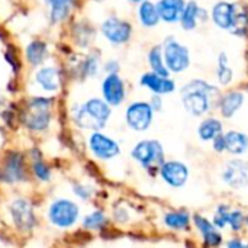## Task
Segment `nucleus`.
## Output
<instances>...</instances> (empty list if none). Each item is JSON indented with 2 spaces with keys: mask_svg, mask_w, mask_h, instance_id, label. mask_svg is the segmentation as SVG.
<instances>
[{
  "mask_svg": "<svg viewBox=\"0 0 248 248\" xmlns=\"http://www.w3.org/2000/svg\"><path fill=\"white\" fill-rule=\"evenodd\" d=\"M221 96L219 89L202 78H193L180 89L185 110L193 118H205L217 106Z\"/></svg>",
  "mask_w": 248,
  "mask_h": 248,
  "instance_id": "nucleus-1",
  "label": "nucleus"
},
{
  "mask_svg": "<svg viewBox=\"0 0 248 248\" xmlns=\"http://www.w3.org/2000/svg\"><path fill=\"white\" fill-rule=\"evenodd\" d=\"M112 116V108L102 97H90L73 109L74 124L80 129L102 131Z\"/></svg>",
  "mask_w": 248,
  "mask_h": 248,
  "instance_id": "nucleus-2",
  "label": "nucleus"
},
{
  "mask_svg": "<svg viewBox=\"0 0 248 248\" xmlns=\"http://www.w3.org/2000/svg\"><path fill=\"white\" fill-rule=\"evenodd\" d=\"M214 23L232 35H246L248 31V13L237 3L218 1L211 10Z\"/></svg>",
  "mask_w": 248,
  "mask_h": 248,
  "instance_id": "nucleus-3",
  "label": "nucleus"
},
{
  "mask_svg": "<svg viewBox=\"0 0 248 248\" xmlns=\"http://www.w3.org/2000/svg\"><path fill=\"white\" fill-rule=\"evenodd\" d=\"M54 99L49 96H33L22 109V124L32 132H45L52 122Z\"/></svg>",
  "mask_w": 248,
  "mask_h": 248,
  "instance_id": "nucleus-4",
  "label": "nucleus"
},
{
  "mask_svg": "<svg viewBox=\"0 0 248 248\" xmlns=\"http://www.w3.org/2000/svg\"><path fill=\"white\" fill-rule=\"evenodd\" d=\"M131 158L148 173L158 174V167L167 160L161 141L147 138L138 141L131 150Z\"/></svg>",
  "mask_w": 248,
  "mask_h": 248,
  "instance_id": "nucleus-5",
  "label": "nucleus"
},
{
  "mask_svg": "<svg viewBox=\"0 0 248 248\" xmlns=\"http://www.w3.org/2000/svg\"><path fill=\"white\" fill-rule=\"evenodd\" d=\"M221 185L230 192L241 193L248 190V160L244 157L227 158L218 173Z\"/></svg>",
  "mask_w": 248,
  "mask_h": 248,
  "instance_id": "nucleus-6",
  "label": "nucleus"
},
{
  "mask_svg": "<svg viewBox=\"0 0 248 248\" xmlns=\"http://www.w3.org/2000/svg\"><path fill=\"white\" fill-rule=\"evenodd\" d=\"M46 217L51 225L60 230H67L77 224L80 218V208L74 201L60 198L49 203Z\"/></svg>",
  "mask_w": 248,
  "mask_h": 248,
  "instance_id": "nucleus-7",
  "label": "nucleus"
},
{
  "mask_svg": "<svg viewBox=\"0 0 248 248\" xmlns=\"http://www.w3.org/2000/svg\"><path fill=\"white\" fill-rule=\"evenodd\" d=\"M192 227L199 237L201 248H222L225 235L212 224L211 218L201 212H195L192 214Z\"/></svg>",
  "mask_w": 248,
  "mask_h": 248,
  "instance_id": "nucleus-8",
  "label": "nucleus"
},
{
  "mask_svg": "<svg viewBox=\"0 0 248 248\" xmlns=\"http://www.w3.org/2000/svg\"><path fill=\"white\" fill-rule=\"evenodd\" d=\"M158 177L167 187L179 190L189 183L190 167L182 160L169 158L158 167Z\"/></svg>",
  "mask_w": 248,
  "mask_h": 248,
  "instance_id": "nucleus-9",
  "label": "nucleus"
},
{
  "mask_svg": "<svg viewBox=\"0 0 248 248\" xmlns=\"http://www.w3.org/2000/svg\"><path fill=\"white\" fill-rule=\"evenodd\" d=\"M100 35L105 38L106 42H109L113 46L125 45L132 38V25L118 16H108L100 23Z\"/></svg>",
  "mask_w": 248,
  "mask_h": 248,
  "instance_id": "nucleus-10",
  "label": "nucleus"
},
{
  "mask_svg": "<svg viewBox=\"0 0 248 248\" xmlns=\"http://www.w3.org/2000/svg\"><path fill=\"white\" fill-rule=\"evenodd\" d=\"M166 67L170 73H183L190 65V52L186 45L174 38H167L161 46Z\"/></svg>",
  "mask_w": 248,
  "mask_h": 248,
  "instance_id": "nucleus-11",
  "label": "nucleus"
},
{
  "mask_svg": "<svg viewBox=\"0 0 248 248\" xmlns=\"http://www.w3.org/2000/svg\"><path fill=\"white\" fill-rule=\"evenodd\" d=\"M154 110L150 102L135 100L125 109V124L134 132H145L154 122Z\"/></svg>",
  "mask_w": 248,
  "mask_h": 248,
  "instance_id": "nucleus-12",
  "label": "nucleus"
},
{
  "mask_svg": "<svg viewBox=\"0 0 248 248\" xmlns=\"http://www.w3.org/2000/svg\"><path fill=\"white\" fill-rule=\"evenodd\" d=\"M26 180L25 157L17 151H9L0 163V182L16 185Z\"/></svg>",
  "mask_w": 248,
  "mask_h": 248,
  "instance_id": "nucleus-13",
  "label": "nucleus"
},
{
  "mask_svg": "<svg viewBox=\"0 0 248 248\" xmlns=\"http://www.w3.org/2000/svg\"><path fill=\"white\" fill-rule=\"evenodd\" d=\"M87 145L90 153L103 161H109L116 158L121 154V145L116 140H113L112 137L100 132V131H94L89 135L87 138Z\"/></svg>",
  "mask_w": 248,
  "mask_h": 248,
  "instance_id": "nucleus-14",
  "label": "nucleus"
},
{
  "mask_svg": "<svg viewBox=\"0 0 248 248\" xmlns=\"http://www.w3.org/2000/svg\"><path fill=\"white\" fill-rule=\"evenodd\" d=\"M32 81L44 94H54L61 89L62 77H61V71L57 65L44 64V65L35 68Z\"/></svg>",
  "mask_w": 248,
  "mask_h": 248,
  "instance_id": "nucleus-15",
  "label": "nucleus"
},
{
  "mask_svg": "<svg viewBox=\"0 0 248 248\" xmlns=\"http://www.w3.org/2000/svg\"><path fill=\"white\" fill-rule=\"evenodd\" d=\"M102 99L110 106L118 108L126 99V84L124 78L118 74H106L100 83Z\"/></svg>",
  "mask_w": 248,
  "mask_h": 248,
  "instance_id": "nucleus-16",
  "label": "nucleus"
},
{
  "mask_svg": "<svg viewBox=\"0 0 248 248\" xmlns=\"http://www.w3.org/2000/svg\"><path fill=\"white\" fill-rule=\"evenodd\" d=\"M9 214L15 227L20 231H31L36 225V217L32 203L28 199L19 198L10 202Z\"/></svg>",
  "mask_w": 248,
  "mask_h": 248,
  "instance_id": "nucleus-17",
  "label": "nucleus"
},
{
  "mask_svg": "<svg viewBox=\"0 0 248 248\" xmlns=\"http://www.w3.org/2000/svg\"><path fill=\"white\" fill-rule=\"evenodd\" d=\"M161 224L167 231L185 234L193 230L192 227V212L186 208L169 209L161 217Z\"/></svg>",
  "mask_w": 248,
  "mask_h": 248,
  "instance_id": "nucleus-18",
  "label": "nucleus"
},
{
  "mask_svg": "<svg viewBox=\"0 0 248 248\" xmlns=\"http://www.w3.org/2000/svg\"><path fill=\"white\" fill-rule=\"evenodd\" d=\"M246 94L241 90H230L225 93H221L217 108L222 119H232L244 106Z\"/></svg>",
  "mask_w": 248,
  "mask_h": 248,
  "instance_id": "nucleus-19",
  "label": "nucleus"
},
{
  "mask_svg": "<svg viewBox=\"0 0 248 248\" xmlns=\"http://www.w3.org/2000/svg\"><path fill=\"white\" fill-rule=\"evenodd\" d=\"M140 84L150 90L153 94L155 96H166V94H171L176 92V81L171 80L170 77H164V76H158L153 71H147L140 77Z\"/></svg>",
  "mask_w": 248,
  "mask_h": 248,
  "instance_id": "nucleus-20",
  "label": "nucleus"
},
{
  "mask_svg": "<svg viewBox=\"0 0 248 248\" xmlns=\"http://www.w3.org/2000/svg\"><path fill=\"white\" fill-rule=\"evenodd\" d=\"M225 154L230 157H244L248 153V134L240 129H228L224 132Z\"/></svg>",
  "mask_w": 248,
  "mask_h": 248,
  "instance_id": "nucleus-21",
  "label": "nucleus"
},
{
  "mask_svg": "<svg viewBox=\"0 0 248 248\" xmlns=\"http://www.w3.org/2000/svg\"><path fill=\"white\" fill-rule=\"evenodd\" d=\"M49 55V46L42 39H32L23 48V58L25 61L35 70L45 64Z\"/></svg>",
  "mask_w": 248,
  "mask_h": 248,
  "instance_id": "nucleus-22",
  "label": "nucleus"
},
{
  "mask_svg": "<svg viewBox=\"0 0 248 248\" xmlns=\"http://www.w3.org/2000/svg\"><path fill=\"white\" fill-rule=\"evenodd\" d=\"M224 132H225V129H224L222 118L212 116V115L202 118V121L199 122V125L196 128V135L201 142H212V140H215L218 135H221Z\"/></svg>",
  "mask_w": 248,
  "mask_h": 248,
  "instance_id": "nucleus-23",
  "label": "nucleus"
},
{
  "mask_svg": "<svg viewBox=\"0 0 248 248\" xmlns=\"http://www.w3.org/2000/svg\"><path fill=\"white\" fill-rule=\"evenodd\" d=\"M160 19L166 23H176L180 20L185 10V0H158L155 3Z\"/></svg>",
  "mask_w": 248,
  "mask_h": 248,
  "instance_id": "nucleus-24",
  "label": "nucleus"
},
{
  "mask_svg": "<svg viewBox=\"0 0 248 248\" xmlns=\"http://www.w3.org/2000/svg\"><path fill=\"white\" fill-rule=\"evenodd\" d=\"M77 0H52L48 4V17L51 25L64 23L76 7Z\"/></svg>",
  "mask_w": 248,
  "mask_h": 248,
  "instance_id": "nucleus-25",
  "label": "nucleus"
},
{
  "mask_svg": "<svg viewBox=\"0 0 248 248\" xmlns=\"http://www.w3.org/2000/svg\"><path fill=\"white\" fill-rule=\"evenodd\" d=\"M137 17H138V22L144 28H155L161 20L155 3H153L150 0H145V1L138 4Z\"/></svg>",
  "mask_w": 248,
  "mask_h": 248,
  "instance_id": "nucleus-26",
  "label": "nucleus"
},
{
  "mask_svg": "<svg viewBox=\"0 0 248 248\" xmlns=\"http://www.w3.org/2000/svg\"><path fill=\"white\" fill-rule=\"evenodd\" d=\"M206 15L205 12L199 7V4L192 0V1H187L186 6H185V10L182 13V17H180V25L183 26V29L186 31H193L196 26H198V22L199 19H205Z\"/></svg>",
  "mask_w": 248,
  "mask_h": 248,
  "instance_id": "nucleus-27",
  "label": "nucleus"
},
{
  "mask_svg": "<svg viewBox=\"0 0 248 248\" xmlns=\"http://www.w3.org/2000/svg\"><path fill=\"white\" fill-rule=\"evenodd\" d=\"M102 68V58L97 52H90L83 57L77 64V71L84 78H92L99 74Z\"/></svg>",
  "mask_w": 248,
  "mask_h": 248,
  "instance_id": "nucleus-28",
  "label": "nucleus"
},
{
  "mask_svg": "<svg viewBox=\"0 0 248 248\" xmlns=\"http://www.w3.org/2000/svg\"><path fill=\"white\" fill-rule=\"evenodd\" d=\"M246 218H247V212H246L243 208L232 206L231 211H230L227 230H228L232 235L244 234V232H246Z\"/></svg>",
  "mask_w": 248,
  "mask_h": 248,
  "instance_id": "nucleus-29",
  "label": "nucleus"
},
{
  "mask_svg": "<svg viewBox=\"0 0 248 248\" xmlns=\"http://www.w3.org/2000/svg\"><path fill=\"white\" fill-rule=\"evenodd\" d=\"M147 60H148V65H150L153 73H155L158 76H164V77L170 76V71L166 67L164 57H163V49H161L160 45H155L148 51Z\"/></svg>",
  "mask_w": 248,
  "mask_h": 248,
  "instance_id": "nucleus-30",
  "label": "nucleus"
},
{
  "mask_svg": "<svg viewBox=\"0 0 248 248\" xmlns=\"http://www.w3.org/2000/svg\"><path fill=\"white\" fill-rule=\"evenodd\" d=\"M73 36L78 48H89L92 41H94V28L86 22H80L73 29Z\"/></svg>",
  "mask_w": 248,
  "mask_h": 248,
  "instance_id": "nucleus-31",
  "label": "nucleus"
},
{
  "mask_svg": "<svg viewBox=\"0 0 248 248\" xmlns=\"http://www.w3.org/2000/svg\"><path fill=\"white\" fill-rule=\"evenodd\" d=\"M217 78L221 86H230L234 80V71L230 65L228 61V54L221 52L218 57V64H217Z\"/></svg>",
  "mask_w": 248,
  "mask_h": 248,
  "instance_id": "nucleus-32",
  "label": "nucleus"
},
{
  "mask_svg": "<svg viewBox=\"0 0 248 248\" xmlns=\"http://www.w3.org/2000/svg\"><path fill=\"white\" fill-rule=\"evenodd\" d=\"M232 205L228 202H221L215 206L214 214H212V224L219 230V231H227V225H228V217H230V211H231Z\"/></svg>",
  "mask_w": 248,
  "mask_h": 248,
  "instance_id": "nucleus-33",
  "label": "nucleus"
},
{
  "mask_svg": "<svg viewBox=\"0 0 248 248\" xmlns=\"http://www.w3.org/2000/svg\"><path fill=\"white\" fill-rule=\"evenodd\" d=\"M108 224V218L105 215V212L102 211H93L90 214H87L84 218H83V228L86 230H92V231H96V230H102L105 228Z\"/></svg>",
  "mask_w": 248,
  "mask_h": 248,
  "instance_id": "nucleus-34",
  "label": "nucleus"
},
{
  "mask_svg": "<svg viewBox=\"0 0 248 248\" xmlns=\"http://www.w3.org/2000/svg\"><path fill=\"white\" fill-rule=\"evenodd\" d=\"M32 171H33V176L39 182H49L51 180V169H49V166L41 157L33 158V161H32Z\"/></svg>",
  "mask_w": 248,
  "mask_h": 248,
  "instance_id": "nucleus-35",
  "label": "nucleus"
},
{
  "mask_svg": "<svg viewBox=\"0 0 248 248\" xmlns=\"http://www.w3.org/2000/svg\"><path fill=\"white\" fill-rule=\"evenodd\" d=\"M222 248H248V238L244 237V234L231 235V237L225 238Z\"/></svg>",
  "mask_w": 248,
  "mask_h": 248,
  "instance_id": "nucleus-36",
  "label": "nucleus"
},
{
  "mask_svg": "<svg viewBox=\"0 0 248 248\" xmlns=\"http://www.w3.org/2000/svg\"><path fill=\"white\" fill-rule=\"evenodd\" d=\"M211 148L215 154L218 155H224L225 154V138H224V134L218 135L215 140H212L211 142Z\"/></svg>",
  "mask_w": 248,
  "mask_h": 248,
  "instance_id": "nucleus-37",
  "label": "nucleus"
},
{
  "mask_svg": "<svg viewBox=\"0 0 248 248\" xmlns=\"http://www.w3.org/2000/svg\"><path fill=\"white\" fill-rule=\"evenodd\" d=\"M73 192L77 198H80L81 201H89L90 196H92V187L89 186H84V185H74L73 187Z\"/></svg>",
  "mask_w": 248,
  "mask_h": 248,
  "instance_id": "nucleus-38",
  "label": "nucleus"
},
{
  "mask_svg": "<svg viewBox=\"0 0 248 248\" xmlns=\"http://www.w3.org/2000/svg\"><path fill=\"white\" fill-rule=\"evenodd\" d=\"M102 68L106 74H118L119 73V62L116 60H108V61H105Z\"/></svg>",
  "mask_w": 248,
  "mask_h": 248,
  "instance_id": "nucleus-39",
  "label": "nucleus"
},
{
  "mask_svg": "<svg viewBox=\"0 0 248 248\" xmlns=\"http://www.w3.org/2000/svg\"><path fill=\"white\" fill-rule=\"evenodd\" d=\"M150 105H151V108H153L154 112H160L163 109V97L153 94L151 99H150Z\"/></svg>",
  "mask_w": 248,
  "mask_h": 248,
  "instance_id": "nucleus-40",
  "label": "nucleus"
},
{
  "mask_svg": "<svg viewBox=\"0 0 248 248\" xmlns=\"http://www.w3.org/2000/svg\"><path fill=\"white\" fill-rule=\"evenodd\" d=\"M126 1H129V3H137V4H140V3H142V1H145V0H126Z\"/></svg>",
  "mask_w": 248,
  "mask_h": 248,
  "instance_id": "nucleus-41",
  "label": "nucleus"
},
{
  "mask_svg": "<svg viewBox=\"0 0 248 248\" xmlns=\"http://www.w3.org/2000/svg\"><path fill=\"white\" fill-rule=\"evenodd\" d=\"M246 232L248 234V214H247V218H246Z\"/></svg>",
  "mask_w": 248,
  "mask_h": 248,
  "instance_id": "nucleus-42",
  "label": "nucleus"
},
{
  "mask_svg": "<svg viewBox=\"0 0 248 248\" xmlns=\"http://www.w3.org/2000/svg\"><path fill=\"white\" fill-rule=\"evenodd\" d=\"M41 1H42L44 4H46V6H48V4H49V3H51L52 0H41Z\"/></svg>",
  "mask_w": 248,
  "mask_h": 248,
  "instance_id": "nucleus-43",
  "label": "nucleus"
},
{
  "mask_svg": "<svg viewBox=\"0 0 248 248\" xmlns=\"http://www.w3.org/2000/svg\"><path fill=\"white\" fill-rule=\"evenodd\" d=\"M93 1H97V3H100V1H105V0H93Z\"/></svg>",
  "mask_w": 248,
  "mask_h": 248,
  "instance_id": "nucleus-44",
  "label": "nucleus"
},
{
  "mask_svg": "<svg viewBox=\"0 0 248 248\" xmlns=\"http://www.w3.org/2000/svg\"><path fill=\"white\" fill-rule=\"evenodd\" d=\"M246 92H247V93H248V84H247V86H246Z\"/></svg>",
  "mask_w": 248,
  "mask_h": 248,
  "instance_id": "nucleus-45",
  "label": "nucleus"
}]
</instances>
